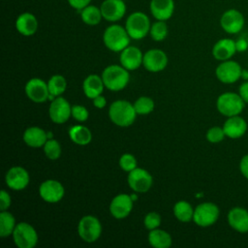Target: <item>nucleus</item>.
Segmentation results:
<instances>
[{
	"mask_svg": "<svg viewBox=\"0 0 248 248\" xmlns=\"http://www.w3.org/2000/svg\"><path fill=\"white\" fill-rule=\"evenodd\" d=\"M27 97L34 103H44L48 100L49 91L47 83L39 78H33L25 85Z\"/></svg>",
	"mask_w": 248,
	"mask_h": 248,
	"instance_id": "nucleus-13",
	"label": "nucleus"
},
{
	"mask_svg": "<svg viewBox=\"0 0 248 248\" xmlns=\"http://www.w3.org/2000/svg\"><path fill=\"white\" fill-rule=\"evenodd\" d=\"M216 108L222 115L230 117L239 115L245 108V102L237 93L225 92L217 98Z\"/></svg>",
	"mask_w": 248,
	"mask_h": 248,
	"instance_id": "nucleus-4",
	"label": "nucleus"
},
{
	"mask_svg": "<svg viewBox=\"0 0 248 248\" xmlns=\"http://www.w3.org/2000/svg\"><path fill=\"white\" fill-rule=\"evenodd\" d=\"M143 224L144 227L149 231L157 229L161 224V216L157 212H149L145 215Z\"/></svg>",
	"mask_w": 248,
	"mask_h": 248,
	"instance_id": "nucleus-38",
	"label": "nucleus"
},
{
	"mask_svg": "<svg viewBox=\"0 0 248 248\" xmlns=\"http://www.w3.org/2000/svg\"><path fill=\"white\" fill-rule=\"evenodd\" d=\"M235 46L237 52H243L246 51L248 48V42L244 38H239L235 41Z\"/></svg>",
	"mask_w": 248,
	"mask_h": 248,
	"instance_id": "nucleus-44",
	"label": "nucleus"
},
{
	"mask_svg": "<svg viewBox=\"0 0 248 248\" xmlns=\"http://www.w3.org/2000/svg\"><path fill=\"white\" fill-rule=\"evenodd\" d=\"M226 137L223 127L214 126L207 130L206 132V140L211 143H218L221 142L224 138Z\"/></svg>",
	"mask_w": 248,
	"mask_h": 248,
	"instance_id": "nucleus-36",
	"label": "nucleus"
},
{
	"mask_svg": "<svg viewBox=\"0 0 248 248\" xmlns=\"http://www.w3.org/2000/svg\"><path fill=\"white\" fill-rule=\"evenodd\" d=\"M44 152L50 160H56L61 155V146L54 139H49L44 145Z\"/></svg>",
	"mask_w": 248,
	"mask_h": 248,
	"instance_id": "nucleus-35",
	"label": "nucleus"
},
{
	"mask_svg": "<svg viewBox=\"0 0 248 248\" xmlns=\"http://www.w3.org/2000/svg\"><path fill=\"white\" fill-rule=\"evenodd\" d=\"M152 176L144 169L136 168L129 172L128 184L132 190L138 193L147 192L152 186Z\"/></svg>",
	"mask_w": 248,
	"mask_h": 248,
	"instance_id": "nucleus-11",
	"label": "nucleus"
},
{
	"mask_svg": "<svg viewBox=\"0 0 248 248\" xmlns=\"http://www.w3.org/2000/svg\"><path fill=\"white\" fill-rule=\"evenodd\" d=\"M220 215L219 207L210 202H202L194 209L193 220L199 227L206 228L216 223Z\"/></svg>",
	"mask_w": 248,
	"mask_h": 248,
	"instance_id": "nucleus-6",
	"label": "nucleus"
},
{
	"mask_svg": "<svg viewBox=\"0 0 248 248\" xmlns=\"http://www.w3.org/2000/svg\"><path fill=\"white\" fill-rule=\"evenodd\" d=\"M133 202L131 196L126 194H119L115 196L109 204V211L116 219L126 218L133 209Z\"/></svg>",
	"mask_w": 248,
	"mask_h": 248,
	"instance_id": "nucleus-18",
	"label": "nucleus"
},
{
	"mask_svg": "<svg viewBox=\"0 0 248 248\" xmlns=\"http://www.w3.org/2000/svg\"><path fill=\"white\" fill-rule=\"evenodd\" d=\"M64 193L65 190L63 185L59 181L53 179L44 181L39 187V194L41 198L45 202L50 203L58 202L60 200H62Z\"/></svg>",
	"mask_w": 248,
	"mask_h": 248,
	"instance_id": "nucleus-12",
	"label": "nucleus"
},
{
	"mask_svg": "<svg viewBox=\"0 0 248 248\" xmlns=\"http://www.w3.org/2000/svg\"><path fill=\"white\" fill-rule=\"evenodd\" d=\"M239 170L244 178L248 180V153L242 156L239 162Z\"/></svg>",
	"mask_w": 248,
	"mask_h": 248,
	"instance_id": "nucleus-42",
	"label": "nucleus"
},
{
	"mask_svg": "<svg viewBox=\"0 0 248 248\" xmlns=\"http://www.w3.org/2000/svg\"><path fill=\"white\" fill-rule=\"evenodd\" d=\"M149 9L153 17L157 20H168L174 12L173 0H151Z\"/></svg>",
	"mask_w": 248,
	"mask_h": 248,
	"instance_id": "nucleus-23",
	"label": "nucleus"
},
{
	"mask_svg": "<svg viewBox=\"0 0 248 248\" xmlns=\"http://www.w3.org/2000/svg\"><path fill=\"white\" fill-rule=\"evenodd\" d=\"M70 139L78 145H86L91 141L92 135L90 130L82 125L73 126L69 130Z\"/></svg>",
	"mask_w": 248,
	"mask_h": 248,
	"instance_id": "nucleus-28",
	"label": "nucleus"
},
{
	"mask_svg": "<svg viewBox=\"0 0 248 248\" xmlns=\"http://www.w3.org/2000/svg\"><path fill=\"white\" fill-rule=\"evenodd\" d=\"M229 226L239 233L248 232V210L241 206L231 208L227 215Z\"/></svg>",
	"mask_w": 248,
	"mask_h": 248,
	"instance_id": "nucleus-17",
	"label": "nucleus"
},
{
	"mask_svg": "<svg viewBox=\"0 0 248 248\" xmlns=\"http://www.w3.org/2000/svg\"><path fill=\"white\" fill-rule=\"evenodd\" d=\"M131 37L125 27L118 24H112L106 28L103 41L105 46L111 51L118 52L126 48L130 44Z\"/></svg>",
	"mask_w": 248,
	"mask_h": 248,
	"instance_id": "nucleus-2",
	"label": "nucleus"
},
{
	"mask_svg": "<svg viewBox=\"0 0 248 248\" xmlns=\"http://www.w3.org/2000/svg\"><path fill=\"white\" fill-rule=\"evenodd\" d=\"M119 166L123 170L130 172L137 168V160L134 155L130 153H125L119 159Z\"/></svg>",
	"mask_w": 248,
	"mask_h": 248,
	"instance_id": "nucleus-37",
	"label": "nucleus"
},
{
	"mask_svg": "<svg viewBox=\"0 0 248 248\" xmlns=\"http://www.w3.org/2000/svg\"><path fill=\"white\" fill-rule=\"evenodd\" d=\"M173 214L177 220L181 222H189L193 220L194 209L186 201H179L173 206Z\"/></svg>",
	"mask_w": 248,
	"mask_h": 248,
	"instance_id": "nucleus-30",
	"label": "nucleus"
},
{
	"mask_svg": "<svg viewBox=\"0 0 248 248\" xmlns=\"http://www.w3.org/2000/svg\"><path fill=\"white\" fill-rule=\"evenodd\" d=\"M102 78L105 86L111 91H119L126 87L130 76L123 66L109 65L103 71Z\"/></svg>",
	"mask_w": 248,
	"mask_h": 248,
	"instance_id": "nucleus-3",
	"label": "nucleus"
},
{
	"mask_svg": "<svg viewBox=\"0 0 248 248\" xmlns=\"http://www.w3.org/2000/svg\"><path fill=\"white\" fill-rule=\"evenodd\" d=\"M148 241L154 248H169L171 245V236L166 231L154 229L148 234Z\"/></svg>",
	"mask_w": 248,
	"mask_h": 248,
	"instance_id": "nucleus-27",
	"label": "nucleus"
},
{
	"mask_svg": "<svg viewBox=\"0 0 248 248\" xmlns=\"http://www.w3.org/2000/svg\"><path fill=\"white\" fill-rule=\"evenodd\" d=\"M10 205H11V197L5 190H2L0 192V209H1V211L7 210Z\"/></svg>",
	"mask_w": 248,
	"mask_h": 248,
	"instance_id": "nucleus-40",
	"label": "nucleus"
},
{
	"mask_svg": "<svg viewBox=\"0 0 248 248\" xmlns=\"http://www.w3.org/2000/svg\"><path fill=\"white\" fill-rule=\"evenodd\" d=\"M150 20L143 12H134L126 19L125 28L133 40L143 39L150 30Z\"/></svg>",
	"mask_w": 248,
	"mask_h": 248,
	"instance_id": "nucleus-5",
	"label": "nucleus"
},
{
	"mask_svg": "<svg viewBox=\"0 0 248 248\" xmlns=\"http://www.w3.org/2000/svg\"><path fill=\"white\" fill-rule=\"evenodd\" d=\"M137 114H148L154 109V102L149 97H140L134 103Z\"/></svg>",
	"mask_w": 248,
	"mask_h": 248,
	"instance_id": "nucleus-34",
	"label": "nucleus"
},
{
	"mask_svg": "<svg viewBox=\"0 0 248 248\" xmlns=\"http://www.w3.org/2000/svg\"><path fill=\"white\" fill-rule=\"evenodd\" d=\"M66 86H67L66 79L61 75L52 76L47 82L49 94L54 97H58L62 93H64V91L66 90Z\"/></svg>",
	"mask_w": 248,
	"mask_h": 248,
	"instance_id": "nucleus-32",
	"label": "nucleus"
},
{
	"mask_svg": "<svg viewBox=\"0 0 248 248\" xmlns=\"http://www.w3.org/2000/svg\"><path fill=\"white\" fill-rule=\"evenodd\" d=\"M92 100H93V105H94V107L97 108H105L106 105H107V100H106V98H105L104 96H102V95H98V96H96L95 98H93Z\"/></svg>",
	"mask_w": 248,
	"mask_h": 248,
	"instance_id": "nucleus-45",
	"label": "nucleus"
},
{
	"mask_svg": "<svg viewBox=\"0 0 248 248\" xmlns=\"http://www.w3.org/2000/svg\"><path fill=\"white\" fill-rule=\"evenodd\" d=\"M12 235L15 244L18 248H33L38 242L37 232L26 222L16 224Z\"/></svg>",
	"mask_w": 248,
	"mask_h": 248,
	"instance_id": "nucleus-7",
	"label": "nucleus"
},
{
	"mask_svg": "<svg viewBox=\"0 0 248 248\" xmlns=\"http://www.w3.org/2000/svg\"><path fill=\"white\" fill-rule=\"evenodd\" d=\"M236 52L235 41L230 38L218 40L212 47V55L216 60L225 61L231 59Z\"/></svg>",
	"mask_w": 248,
	"mask_h": 248,
	"instance_id": "nucleus-22",
	"label": "nucleus"
},
{
	"mask_svg": "<svg viewBox=\"0 0 248 248\" xmlns=\"http://www.w3.org/2000/svg\"><path fill=\"white\" fill-rule=\"evenodd\" d=\"M38 19L36 16L29 13V12H24L20 14L16 20V28L23 36H32L36 33L38 29Z\"/></svg>",
	"mask_w": 248,
	"mask_h": 248,
	"instance_id": "nucleus-24",
	"label": "nucleus"
},
{
	"mask_svg": "<svg viewBox=\"0 0 248 248\" xmlns=\"http://www.w3.org/2000/svg\"><path fill=\"white\" fill-rule=\"evenodd\" d=\"M80 17L85 24L94 26L101 22L103 16L100 8L94 5H88L80 11Z\"/></svg>",
	"mask_w": 248,
	"mask_h": 248,
	"instance_id": "nucleus-29",
	"label": "nucleus"
},
{
	"mask_svg": "<svg viewBox=\"0 0 248 248\" xmlns=\"http://www.w3.org/2000/svg\"><path fill=\"white\" fill-rule=\"evenodd\" d=\"M16 220L12 213L7 210L1 211L0 213V236L6 237L13 234L16 228Z\"/></svg>",
	"mask_w": 248,
	"mask_h": 248,
	"instance_id": "nucleus-31",
	"label": "nucleus"
},
{
	"mask_svg": "<svg viewBox=\"0 0 248 248\" xmlns=\"http://www.w3.org/2000/svg\"><path fill=\"white\" fill-rule=\"evenodd\" d=\"M78 232L83 241L91 243L100 237L102 232V225L99 219L95 216L86 215L79 220Z\"/></svg>",
	"mask_w": 248,
	"mask_h": 248,
	"instance_id": "nucleus-8",
	"label": "nucleus"
},
{
	"mask_svg": "<svg viewBox=\"0 0 248 248\" xmlns=\"http://www.w3.org/2000/svg\"><path fill=\"white\" fill-rule=\"evenodd\" d=\"M91 1L92 0H68V3L72 8L78 11H81L83 8L90 5Z\"/></svg>",
	"mask_w": 248,
	"mask_h": 248,
	"instance_id": "nucleus-41",
	"label": "nucleus"
},
{
	"mask_svg": "<svg viewBox=\"0 0 248 248\" xmlns=\"http://www.w3.org/2000/svg\"><path fill=\"white\" fill-rule=\"evenodd\" d=\"M223 130L226 137L233 140L239 139L244 136L247 131V122L239 115L230 116L227 117V120L224 122Z\"/></svg>",
	"mask_w": 248,
	"mask_h": 248,
	"instance_id": "nucleus-21",
	"label": "nucleus"
},
{
	"mask_svg": "<svg viewBox=\"0 0 248 248\" xmlns=\"http://www.w3.org/2000/svg\"><path fill=\"white\" fill-rule=\"evenodd\" d=\"M245 24L243 14L236 9L226 10L220 17V26L228 34L239 33Z\"/></svg>",
	"mask_w": 248,
	"mask_h": 248,
	"instance_id": "nucleus-9",
	"label": "nucleus"
},
{
	"mask_svg": "<svg viewBox=\"0 0 248 248\" xmlns=\"http://www.w3.org/2000/svg\"><path fill=\"white\" fill-rule=\"evenodd\" d=\"M49 117L57 124L65 123L72 115V107L63 97H57L51 101L49 106Z\"/></svg>",
	"mask_w": 248,
	"mask_h": 248,
	"instance_id": "nucleus-14",
	"label": "nucleus"
},
{
	"mask_svg": "<svg viewBox=\"0 0 248 248\" xmlns=\"http://www.w3.org/2000/svg\"><path fill=\"white\" fill-rule=\"evenodd\" d=\"M131 198H132V200L135 202L136 200H138V196H137V194H132L131 195Z\"/></svg>",
	"mask_w": 248,
	"mask_h": 248,
	"instance_id": "nucleus-47",
	"label": "nucleus"
},
{
	"mask_svg": "<svg viewBox=\"0 0 248 248\" xmlns=\"http://www.w3.org/2000/svg\"><path fill=\"white\" fill-rule=\"evenodd\" d=\"M100 9L103 18L110 22L120 20L126 13V5L123 0H104Z\"/></svg>",
	"mask_w": 248,
	"mask_h": 248,
	"instance_id": "nucleus-16",
	"label": "nucleus"
},
{
	"mask_svg": "<svg viewBox=\"0 0 248 248\" xmlns=\"http://www.w3.org/2000/svg\"><path fill=\"white\" fill-rule=\"evenodd\" d=\"M104 81L102 77L98 75H89L85 78L82 83V89L87 98L93 99L98 95H101L104 89Z\"/></svg>",
	"mask_w": 248,
	"mask_h": 248,
	"instance_id": "nucleus-26",
	"label": "nucleus"
},
{
	"mask_svg": "<svg viewBox=\"0 0 248 248\" xmlns=\"http://www.w3.org/2000/svg\"><path fill=\"white\" fill-rule=\"evenodd\" d=\"M143 54L140 49L134 46H128L120 53V63L128 71L137 70L142 64Z\"/></svg>",
	"mask_w": 248,
	"mask_h": 248,
	"instance_id": "nucleus-20",
	"label": "nucleus"
},
{
	"mask_svg": "<svg viewBox=\"0 0 248 248\" xmlns=\"http://www.w3.org/2000/svg\"><path fill=\"white\" fill-rule=\"evenodd\" d=\"M46 133L39 127H30L25 130L23 134L24 142L30 147H41L44 146L47 140Z\"/></svg>",
	"mask_w": 248,
	"mask_h": 248,
	"instance_id": "nucleus-25",
	"label": "nucleus"
},
{
	"mask_svg": "<svg viewBox=\"0 0 248 248\" xmlns=\"http://www.w3.org/2000/svg\"><path fill=\"white\" fill-rule=\"evenodd\" d=\"M168 25L166 23V21L164 20H157L155 21L149 30V34L152 38V40L156 41V42H160L166 39V37L168 36Z\"/></svg>",
	"mask_w": 248,
	"mask_h": 248,
	"instance_id": "nucleus-33",
	"label": "nucleus"
},
{
	"mask_svg": "<svg viewBox=\"0 0 248 248\" xmlns=\"http://www.w3.org/2000/svg\"><path fill=\"white\" fill-rule=\"evenodd\" d=\"M242 68L238 62L234 60H225L217 66L215 70L216 78L223 83H234L241 78Z\"/></svg>",
	"mask_w": 248,
	"mask_h": 248,
	"instance_id": "nucleus-10",
	"label": "nucleus"
},
{
	"mask_svg": "<svg viewBox=\"0 0 248 248\" xmlns=\"http://www.w3.org/2000/svg\"><path fill=\"white\" fill-rule=\"evenodd\" d=\"M238 94L240 95L242 100L245 102V104H248V80L240 84L238 89Z\"/></svg>",
	"mask_w": 248,
	"mask_h": 248,
	"instance_id": "nucleus-43",
	"label": "nucleus"
},
{
	"mask_svg": "<svg viewBox=\"0 0 248 248\" xmlns=\"http://www.w3.org/2000/svg\"><path fill=\"white\" fill-rule=\"evenodd\" d=\"M5 181L9 188L19 191L27 187L29 183V174L22 167H13L7 171Z\"/></svg>",
	"mask_w": 248,
	"mask_h": 248,
	"instance_id": "nucleus-19",
	"label": "nucleus"
},
{
	"mask_svg": "<svg viewBox=\"0 0 248 248\" xmlns=\"http://www.w3.org/2000/svg\"><path fill=\"white\" fill-rule=\"evenodd\" d=\"M88 110L85 108V107L80 106V105H75L72 107V116L79 121V122H83L85 120H87L88 118Z\"/></svg>",
	"mask_w": 248,
	"mask_h": 248,
	"instance_id": "nucleus-39",
	"label": "nucleus"
},
{
	"mask_svg": "<svg viewBox=\"0 0 248 248\" xmlns=\"http://www.w3.org/2000/svg\"><path fill=\"white\" fill-rule=\"evenodd\" d=\"M136 109L134 105L126 100H117L113 102L108 108V116L110 120L117 126L128 127L132 125L136 119Z\"/></svg>",
	"mask_w": 248,
	"mask_h": 248,
	"instance_id": "nucleus-1",
	"label": "nucleus"
},
{
	"mask_svg": "<svg viewBox=\"0 0 248 248\" xmlns=\"http://www.w3.org/2000/svg\"><path fill=\"white\" fill-rule=\"evenodd\" d=\"M241 78L245 79V80H248V69H242V72H241Z\"/></svg>",
	"mask_w": 248,
	"mask_h": 248,
	"instance_id": "nucleus-46",
	"label": "nucleus"
},
{
	"mask_svg": "<svg viewBox=\"0 0 248 248\" xmlns=\"http://www.w3.org/2000/svg\"><path fill=\"white\" fill-rule=\"evenodd\" d=\"M142 64L147 71L157 73L163 71L167 67L168 57L167 54L161 49H149L143 54Z\"/></svg>",
	"mask_w": 248,
	"mask_h": 248,
	"instance_id": "nucleus-15",
	"label": "nucleus"
}]
</instances>
